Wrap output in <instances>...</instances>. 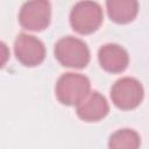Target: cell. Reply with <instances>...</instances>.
Returning <instances> with one entry per match:
<instances>
[{
	"mask_svg": "<svg viewBox=\"0 0 149 149\" xmlns=\"http://www.w3.org/2000/svg\"><path fill=\"white\" fill-rule=\"evenodd\" d=\"M90 88L91 83L86 76L68 72L58 78L55 92L61 104L74 106L78 105L90 93Z\"/></svg>",
	"mask_w": 149,
	"mask_h": 149,
	"instance_id": "6da1fadb",
	"label": "cell"
},
{
	"mask_svg": "<svg viewBox=\"0 0 149 149\" xmlns=\"http://www.w3.org/2000/svg\"><path fill=\"white\" fill-rule=\"evenodd\" d=\"M104 13L98 2L79 1L70 13V23L74 31L81 35L94 33L102 23Z\"/></svg>",
	"mask_w": 149,
	"mask_h": 149,
	"instance_id": "7a4b0ae2",
	"label": "cell"
},
{
	"mask_svg": "<svg viewBox=\"0 0 149 149\" xmlns=\"http://www.w3.org/2000/svg\"><path fill=\"white\" fill-rule=\"evenodd\" d=\"M55 57L63 66L83 69L90 62V50L84 41L65 36L55 44Z\"/></svg>",
	"mask_w": 149,
	"mask_h": 149,
	"instance_id": "3957f363",
	"label": "cell"
},
{
	"mask_svg": "<svg viewBox=\"0 0 149 149\" xmlns=\"http://www.w3.org/2000/svg\"><path fill=\"white\" fill-rule=\"evenodd\" d=\"M143 87L141 83L132 77L118 79L111 88V99L113 104L123 111L136 108L143 100Z\"/></svg>",
	"mask_w": 149,
	"mask_h": 149,
	"instance_id": "277c9868",
	"label": "cell"
},
{
	"mask_svg": "<svg viewBox=\"0 0 149 149\" xmlns=\"http://www.w3.org/2000/svg\"><path fill=\"white\" fill-rule=\"evenodd\" d=\"M51 19V6L45 0L27 1L19 13V22L23 29L42 31L48 28Z\"/></svg>",
	"mask_w": 149,
	"mask_h": 149,
	"instance_id": "5b68a950",
	"label": "cell"
},
{
	"mask_svg": "<svg viewBox=\"0 0 149 149\" xmlns=\"http://www.w3.org/2000/svg\"><path fill=\"white\" fill-rule=\"evenodd\" d=\"M16 59L24 66H37L45 58V47L41 40L33 35L21 33L14 43Z\"/></svg>",
	"mask_w": 149,
	"mask_h": 149,
	"instance_id": "8992f818",
	"label": "cell"
},
{
	"mask_svg": "<svg viewBox=\"0 0 149 149\" xmlns=\"http://www.w3.org/2000/svg\"><path fill=\"white\" fill-rule=\"evenodd\" d=\"M108 102L98 91H90V93L77 105V115L86 122L100 121L108 114Z\"/></svg>",
	"mask_w": 149,
	"mask_h": 149,
	"instance_id": "52a82bcc",
	"label": "cell"
},
{
	"mask_svg": "<svg viewBox=\"0 0 149 149\" xmlns=\"http://www.w3.org/2000/svg\"><path fill=\"white\" fill-rule=\"evenodd\" d=\"M98 59L100 66L109 73L123 72L129 63L128 52L119 44L107 43L98 51Z\"/></svg>",
	"mask_w": 149,
	"mask_h": 149,
	"instance_id": "ba28073f",
	"label": "cell"
},
{
	"mask_svg": "<svg viewBox=\"0 0 149 149\" xmlns=\"http://www.w3.org/2000/svg\"><path fill=\"white\" fill-rule=\"evenodd\" d=\"M107 14L115 23L132 22L139 12V2L135 0H108L106 1Z\"/></svg>",
	"mask_w": 149,
	"mask_h": 149,
	"instance_id": "9c48e42d",
	"label": "cell"
},
{
	"mask_svg": "<svg viewBox=\"0 0 149 149\" xmlns=\"http://www.w3.org/2000/svg\"><path fill=\"white\" fill-rule=\"evenodd\" d=\"M140 135L130 128H122L114 132L108 140V149H140Z\"/></svg>",
	"mask_w": 149,
	"mask_h": 149,
	"instance_id": "30bf717a",
	"label": "cell"
},
{
	"mask_svg": "<svg viewBox=\"0 0 149 149\" xmlns=\"http://www.w3.org/2000/svg\"><path fill=\"white\" fill-rule=\"evenodd\" d=\"M9 59V48L6 43L0 41V69L5 66L7 61Z\"/></svg>",
	"mask_w": 149,
	"mask_h": 149,
	"instance_id": "8fae6325",
	"label": "cell"
}]
</instances>
